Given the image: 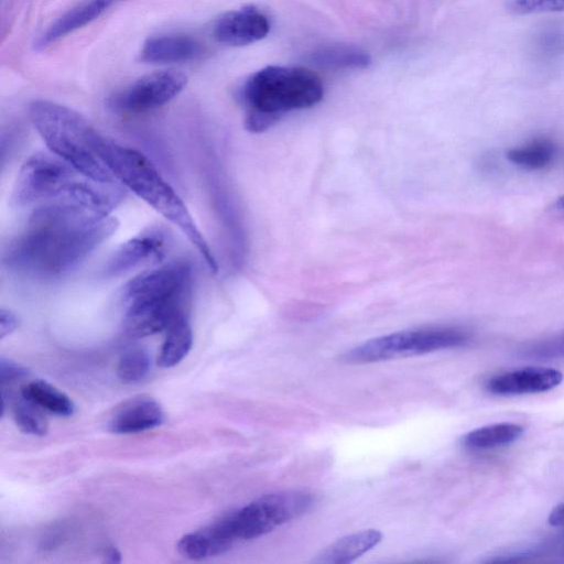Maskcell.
I'll list each match as a JSON object with an SVG mask.
<instances>
[{"label":"cell","instance_id":"obj_10","mask_svg":"<svg viewBox=\"0 0 564 564\" xmlns=\"http://www.w3.org/2000/svg\"><path fill=\"white\" fill-rule=\"evenodd\" d=\"M169 245L166 232L160 227L144 229L123 242L104 268L106 276H117L132 270L159 263Z\"/></svg>","mask_w":564,"mask_h":564},{"label":"cell","instance_id":"obj_15","mask_svg":"<svg viewBox=\"0 0 564 564\" xmlns=\"http://www.w3.org/2000/svg\"><path fill=\"white\" fill-rule=\"evenodd\" d=\"M203 46L186 34H163L149 37L141 50V59L152 64L182 63L197 58Z\"/></svg>","mask_w":564,"mask_h":564},{"label":"cell","instance_id":"obj_30","mask_svg":"<svg viewBox=\"0 0 564 564\" xmlns=\"http://www.w3.org/2000/svg\"><path fill=\"white\" fill-rule=\"evenodd\" d=\"M121 554L116 547H109L105 552V562L107 563H120Z\"/></svg>","mask_w":564,"mask_h":564},{"label":"cell","instance_id":"obj_28","mask_svg":"<svg viewBox=\"0 0 564 564\" xmlns=\"http://www.w3.org/2000/svg\"><path fill=\"white\" fill-rule=\"evenodd\" d=\"M19 326V318L10 310L1 308L0 311V338L13 333Z\"/></svg>","mask_w":564,"mask_h":564},{"label":"cell","instance_id":"obj_6","mask_svg":"<svg viewBox=\"0 0 564 564\" xmlns=\"http://www.w3.org/2000/svg\"><path fill=\"white\" fill-rule=\"evenodd\" d=\"M85 177L67 162L52 152H36L22 164L12 192L18 207H37L61 202Z\"/></svg>","mask_w":564,"mask_h":564},{"label":"cell","instance_id":"obj_13","mask_svg":"<svg viewBox=\"0 0 564 564\" xmlns=\"http://www.w3.org/2000/svg\"><path fill=\"white\" fill-rule=\"evenodd\" d=\"M164 421L161 405L151 397L139 395L118 405L108 420V429L117 434L139 433Z\"/></svg>","mask_w":564,"mask_h":564},{"label":"cell","instance_id":"obj_23","mask_svg":"<svg viewBox=\"0 0 564 564\" xmlns=\"http://www.w3.org/2000/svg\"><path fill=\"white\" fill-rule=\"evenodd\" d=\"M11 411L17 426L24 433L42 436L46 434L48 425L43 409L22 395L11 401Z\"/></svg>","mask_w":564,"mask_h":564},{"label":"cell","instance_id":"obj_24","mask_svg":"<svg viewBox=\"0 0 564 564\" xmlns=\"http://www.w3.org/2000/svg\"><path fill=\"white\" fill-rule=\"evenodd\" d=\"M150 369V357L142 348L127 350L120 358L117 373L123 383H134L143 379Z\"/></svg>","mask_w":564,"mask_h":564},{"label":"cell","instance_id":"obj_29","mask_svg":"<svg viewBox=\"0 0 564 564\" xmlns=\"http://www.w3.org/2000/svg\"><path fill=\"white\" fill-rule=\"evenodd\" d=\"M549 523L553 527H563L564 525V503H561L553 508L551 511L549 519Z\"/></svg>","mask_w":564,"mask_h":564},{"label":"cell","instance_id":"obj_12","mask_svg":"<svg viewBox=\"0 0 564 564\" xmlns=\"http://www.w3.org/2000/svg\"><path fill=\"white\" fill-rule=\"evenodd\" d=\"M562 380L563 373L557 369L530 366L491 377L486 389L496 395L541 393L557 387Z\"/></svg>","mask_w":564,"mask_h":564},{"label":"cell","instance_id":"obj_2","mask_svg":"<svg viewBox=\"0 0 564 564\" xmlns=\"http://www.w3.org/2000/svg\"><path fill=\"white\" fill-rule=\"evenodd\" d=\"M98 152L111 174L123 186L180 229L213 273L218 264L186 205L152 161L140 151L101 135Z\"/></svg>","mask_w":564,"mask_h":564},{"label":"cell","instance_id":"obj_3","mask_svg":"<svg viewBox=\"0 0 564 564\" xmlns=\"http://www.w3.org/2000/svg\"><path fill=\"white\" fill-rule=\"evenodd\" d=\"M192 289V270L171 262L139 273L121 292L124 332L140 338L166 330L185 316Z\"/></svg>","mask_w":564,"mask_h":564},{"label":"cell","instance_id":"obj_25","mask_svg":"<svg viewBox=\"0 0 564 564\" xmlns=\"http://www.w3.org/2000/svg\"><path fill=\"white\" fill-rule=\"evenodd\" d=\"M507 8L516 14L563 12L564 0H507Z\"/></svg>","mask_w":564,"mask_h":564},{"label":"cell","instance_id":"obj_21","mask_svg":"<svg viewBox=\"0 0 564 564\" xmlns=\"http://www.w3.org/2000/svg\"><path fill=\"white\" fill-rule=\"evenodd\" d=\"M20 392L40 408L53 414L69 416L74 413L75 405L68 395L45 381H31L24 384Z\"/></svg>","mask_w":564,"mask_h":564},{"label":"cell","instance_id":"obj_1","mask_svg":"<svg viewBox=\"0 0 564 564\" xmlns=\"http://www.w3.org/2000/svg\"><path fill=\"white\" fill-rule=\"evenodd\" d=\"M118 226L110 214L79 205L62 202L41 205L7 245L3 262L21 274L56 278L77 267Z\"/></svg>","mask_w":564,"mask_h":564},{"label":"cell","instance_id":"obj_14","mask_svg":"<svg viewBox=\"0 0 564 564\" xmlns=\"http://www.w3.org/2000/svg\"><path fill=\"white\" fill-rule=\"evenodd\" d=\"M228 517L210 523L195 532L183 535L177 551L189 560H204L227 552L236 542Z\"/></svg>","mask_w":564,"mask_h":564},{"label":"cell","instance_id":"obj_17","mask_svg":"<svg viewBox=\"0 0 564 564\" xmlns=\"http://www.w3.org/2000/svg\"><path fill=\"white\" fill-rule=\"evenodd\" d=\"M307 61L322 69H364L371 64V56L359 46L348 43H329L313 50Z\"/></svg>","mask_w":564,"mask_h":564},{"label":"cell","instance_id":"obj_18","mask_svg":"<svg viewBox=\"0 0 564 564\" xmlns=\"http://www.w3.org/2000/svg\"><path fill=\"white\" fill-rule=\"evenodd\" d=\"M381 539L382 533L375 529L345 535L325 547L313 562L319 564L350 563L375 547Z\"/></svg>","mask_w":564,"mask_h":564},{"label":"cell","instance_id":"obj_7","mask_svg":"<svg viewBox=\"0 0 564 564\" xmlns=\"http://www.w3.org/2000/svg\"><path fill=\"white\" fill-rule=\"evenodd\" d=\"M468 335L457 328L402 330L369 339L341 356L346 364H370L399 357L416 356L463 346Z\"/></svg>","mask_w":564,"mask_h":564},{"label":"cell","instance_id":"obj_20","mask_svg":"<svg viewBox=\"0 0 564 564\" xmlns=\"http://www.w3.org/2000/svg\"><path fill=\"white\" fill-rule=\"evenodd\" d=\"M166 332L158 357V365L162 368L177 365L188 354L193 344L192 328L186 315L177 318Z\"/></svg>","mask_w":564,"mask_h":564},{"label":"cell","instance_id":"obj_22","mask_svg":"<svg viewBox=\"0 0 564 564\" xmlns=\"http://www.w3.org/2000/svg\"><path fill=\"white\" fill-rule=\"evenodd\" d=\"M556 147L546 138H536L525 144L510 149L507 158L513 164L525 170H541L555 158Z\"/></svg>","mask_w":564,"mask_h":564},{"label":"cell","instance_id":"obj_16","mask_svg":"<svg viewBox=\"0 0 564 564\" xmlns=\"http://www.w3.org/2000/svg\"><path fill=\"white\" fill-rule=\"evenodd\" d=\"M113 0H83L53 22L37 40L39 47H45L67 34L87 25L106 11Z\"/></svg>","mask_w":564,"mask_h":564},{"label":"cell","instance_id":"obj_31","mask_svg":"<svg viewBox=\"0 0 564 564\" xmlns=\"http://www.w3.org/2000/svg\"><path fill=\"white\" fill-rule=\"evenodd\" d=\"M556 206H557L558 208H564V195H563V196H561V197L557 199V202H556Z\"/></svg>","mask_w":564,"mask_h":564},{"label":"cell","instance_id":"obj_5","mask_svg":"<svg viewBox=\"0 0 564 564\" xmlns=\"http://www.w3.org/2000/svg\"><path fill=\"white\" fill-rule=\"evenodd\" d=\"M29 113L50 152L86 177L101 183L116 182L98 152L100 133L79 112L39 99L30 105Z\"/></svg>","mask_w":564,"mask_h":564},{"label":"cell","instance_id":"obj_9","mask_svg":"<svg viewBox=\"0 0 564 564\" xmlns=\"http://www.w3.org/2000/svg\"><path fill=\"white\" fill-rule=\"evenodd\" d=\"M186 84V75L178 70H158L139 78L116 94L110 99V106L129 113L154 110L175 98Z\"/></svg>","mask_w":564,"mask_h":564},{"label":"cell","instance_id":"obj_26","mask_svg":"<svg viewBox=\"0 0 564 564\" xmlns=\"http://www.w3.org/2000/svg\"><path fill=\"white\" fill-rule=\"evenodd\" d=\"M25 376H28L26 369L19 364L4 359L3 357L0 359L1 386L12 384Z\"/></svg>","mask_w":564,"mask_h":564},{"label":"cell","instance_id":"obj_4","mask_svg":"<svg viewBox=\"0 0 564 564\" xmlns=\"http://www.w3.org/2000/svg\"><path fill=\"white\" fill-rule=\"evenodd\" d=\"M324 96L321 78L304 67L267 66L242 84L238 98L246 109L245 127L263 132L286 112L306 109Z\"/></svg>","mask_w":564,"mask_h":564},{"label":"cell","instance_id":"obj_8","mask_svg":"<svg viewBox=\"0 0 564 564\" xmlns=\"http://www.w3.org/2000/svg\"><path fill=\"white\" fill-rule=\"evenodd\" d=\"M313 501L304 491L268 494L227 517L237 541L251 540L301 517L311 509Z\"/></svg>","mask_w":564,"mask_h":564},{"label":"cell","instance_id":"obj_11","mask_svg":"<svg viewBox=\"0 0 564 564\" xmlns=\"http://www.w3.org/2000/svg\"><path fill=\"white\" fill-rule=\"evenodd\" d=\"M270 31L268 17L253 6L223 14L214 24L215 39L226 45L243 46L264 39Z\"/></svg>","mask_w":564,"mask_h":564},{"label":"cell","instance_id":"obj_32","mask_svg":"<svg viewBox=\"0 0 564 564\" xmlns=\"http://www.w3.org/2000/svg\"><path fill=\"white\" fill-rule=\"evenodd\" d=\"M113 1L117 2V1H120V0H113Z\"/></svg>","mask_w":564,"mask_h":564},{"label":"cell","instance_id":"obj_27","mask_svg":"<svg viewBox=\"0 0 564 564\" xmlns=\"http://www.w3.org/2000/svg\"><path fill=\"white\" fill-rule=\"evenodd\" d=\"M538 356H564V333L539 345L534 351Z\"/></svg>","mask_w":564,"mask_h":564},{"label":"cell","instance_id":"obj_19","mask_svg":"<svg viewBox=\"0 0 564 564\" xmlns=\"http://www.w3.org/2000/svg\"><path fill=\"white\" fill-rule=\"evenodd\" d=\"M523 426L503 422L475 429L462 438L464 447L482 451L509 445L523 434Z\"/></svg>","mask_w":564,"mask_h":564}]
</instances>
